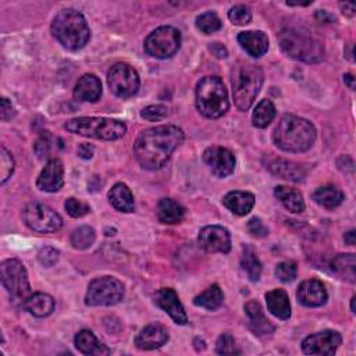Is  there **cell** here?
Listing matches in <instances>:
<instances>
[{
  "instance_id": "6da1fadb",
  "label": "cell",
  "mask_w": 356,
  "mask_h": 356,
  "mask_svg": "<svg viewBox=\"0 0 356 356\" xmlns=\"http://www.w3.org/2000/svg\"><path fill=\"white\" fill-rule=\"evenodd\" d=\"M184 142V131L175 125H157L139 134L134 145L138 163L146 170L161 168Z\"/></svg>"
},
{
  "instance_id": "7a4b0ae2",
  "label": "cell",
  "mask_w": 356,
  "mask_h": 356,
  "mask_svg": "<svg viewBox=\"0 0 356 356\" xmlns=\"http://www.w3.org/2000/svg\"><path fill=\"white\" fill-rule=\"evenodd\" d=\"M273 140L284 152L302 153L313 146L316 140V128L306 118L284 114L274 129Z\"/></svg>"
},
{
  "instance_id": "3957f363",
  "label": "cell",
  "mask_w": 356,
  "mask_h": 356,
  "mask_svg": "<svg viewBox=\"0 0 356 356\" xmlns=\"http://www.w3.org/2000/svg\"><path fill=\"white\" fill-rule=\"evenodd\" d=\"M51 33L63 47L72 51L85 47L90 39V29L85 17L74 8H63L56 14Z\"/></svg>"
},
{
  "instance_id": "277c9868",
  "label": "cell",
  "mask_w": 356,
  "mask_h": 356,
  "mask_svg": "<svg viewBox=\"0 0 356 356\" xmlns=\"http://www.w3.org/2000/svg\"><path fill=\"white\" fill-rule=\"evenodd\" d=\"M281 50L291 58L305 63H318L324 57L323 43L305 28H285L278 33Z\"/></svg>"
},
{
  "instance_id": "5b68a950",
  "label": "cell",
  "mask_w": 356,
  "mask_h": 356,
  "mask_svg": "<svg viewBox=\"0 0 356 356\" xmlns=\"http://www.w3.org/2000/svg\"><path fill=\"white\" fill-rule=\"evenodd\" d=\"M263 81V71L254 64L241 61L232 68V97L241 111L250 108L261 89Z\"/></svg>"
},
{
  "instance_id": "8992f818",
  "label": "cell",
  "mask_w": 356,
  "mask_h": 356,
  "mask_svg": "<svg viewBox=\"0 0 356 356\" xmlns=\"http://www.w3.org/2000/svg\"><path fill=\"white\" fill-rule=\"evenodd\" d=\"M196 107L206 118H220L229 108L228 93L220 76L209 75L196 85Z\"/></svg>"
},
{
  "instance_id": "52a82bcc",
  "label": "cell",
  "mask_w": 356,
  "mask_h": 356,
  "mask_svg": "<svg viewBox=\"0 0 356 356\" xmlns=\"http://www.w3.org/2000/svg\"><path fill=\"white\" fill-rule=\"evenodd\" d=\"M64 129L71 134H76L86 138L100 140H115L125 135L127 125L114 118L106 117H78L68 120L64 124Z\"/></svg>"
},
{
  "instance_id": "ba28073f",
  "label": "cell",
  "mask_w": 356,
  "mask_h": 356,
  "mask_svg": "<svg viewBox=\"0 0 356 356\" xmlns=\"http://www.w3.org/2000/svg\"><path fill=\"white\" fill-rule=\"evenodd\" d=\"M1 284L11 298L13 303L21 306L32 293L25 266L17 259H7L0 266Z\"/></svg>"
},
{
  "instance_id": "9c48e42d",
  "label": "cell",
  "mask_w": 356,
  "mask_h": 356,
  "mask_svg": "<svg viewBox=\"0 0 356 356\" xmlns=\"http://www.w3.org/2000/svg\"><path fill=\"white\" fill-rule=\"evenodd\" d=\"M124 293L125 289L120 280L110 275L97 277L88 286L85 303L86 306H113L122 300Z\"/></svg>"
},
{
  "instance_id": "30bf717a",
  "label": "cell",
  "mask_w": 356,
  "mask_h": 356,
  "mask_svg": "<svg viewBox=\"0 0 356 356\" xmlns=\"http://www.w3.org/2000/svg\"><path fill=\"white\" fill-rule=\"evenodd\" d=\"M145 51L154 58H170L181 46V33L174 26H160L145 39Z\"/></svg>"
},
{
  "instance_id": "8fae6325",
  "label": "cell",
  "mask_w": 356,
  "mask_h": 356,
  "mask_svg": "<svg viewBox=\"0 0 356 356\" xmlns=\"http://www.w3.org/2000/svg\"><path fill=\"white\" fill-rule=\"evenodd\" d=\"M22 220L32 231L42 234L56 232L63 227V218L60 214L47 204L38 202H32L25 206L22 210Z\"/></svg>"
},
{
  "instance_id": "7c38bea8",
  "label": "cell",
  "mask_w": 356,
  "mask_h": 356,
  "mask_svg": "<svg viewBox=\"0 0 356 356\" xmlns=\"http://www.w3.org/2000/svg\"><path fill=\"white\" fill-rule=\"evenodd\" d=\"M139 83L140 81L136 70L127 63H117L107 72V85L110 90L121 99H128L136 95Z\"/></svg>"
},
{
  "instance_id": "4fadbf2b",
  "label": "cell",
  "mask_w": 356,
  "mask_h": 356,
  "mask_svg": "<svg viewBox=\"0 0 356 356\" xmlns=\"http://www.w3.org/2000/svg\"><path fill=\"white\" fill-rule=\"evenodd\" d=\"M342 342V337L338 331L324 330L306 337L302 342V352L316 356H331L337 352Z\"/></svg>"
},
{
  "instance_id": "5bb4252c",
  "label": "cell",
  "mask_w": 356,
  "mask_h": 356,
  "mask_svg": "<svg viewBox=\"0 0 356 356\" xmlns=\"http://www.w3.org/2000/svg\"><path fill=\"white\" fill-rule=\"evenodd\" d=\"M197 243L207 253H228L231 250V235L221 225H206L199 231Z\"/></svg>"
},
{
  "instance_id": "9a60e30c",
  "label": "cell",
  "mask_w": 356,
  "mask_h": 356,
  "mask_svg": "<svg viewBox=\"0 0 356 356\" xmlns=\"http://www.w3.org/2000/svg\"><path fill=\"white\" fill-rule=\"evenodd\" d=\"M203 161L209 165L213 175L225 178L235 170V156L231 150L221 146H210L203 152Z\"/></svg>"
},
{
  "instance_id": "2e32d148",
  "label": "cell",
  "mask_w": 356,
  "mask_h": 356,
  "mask_svg": "<svg viewBox=\"0 0 356 356\" xmlns=\"http://www.w3.org/2000/svg\"><path fill=\"white\" fill-rule=\"evenodd\" d=\"M153 299L156 306L164 310L175 324H179V325L188 324V316L185 313V309L177 292L172 288H160L154 293Z\"/></svg>"
},
{
  "instance_id": "e0dca14e",
  "label": "cell",
  "mask_w": 356,
  "mask_h": 356,
  "mask_svg": "<svg viewBox=\"0 0 356 356\" xmlns=\"http://www.w3.org/2000/svg\"><path fill=\"white\" fill-rule=\"evenodd\" d=\"M64 185V167L58 159H50L40 171L36 186L43 192H57Z\"/></svg>"
},
{
  "instance_id": "ac0fdd59",
  "label": "cell",
  "mask_w": 356,
  "mask_h": 356,
  "mask_svg": "<svg viewBox=\"0 0 356 356\" xmlns=\"http://www.w3.org/2000/svg\"><path fill=\"white\" fill-rule=\"evenodd\" d=\"M298 300L307 307H318L327 302V289L320 280L310 278L303 281L296 291Z\"/></svg>"
},
{
  "instance_id": "d6986e66",
  "label": "cell",
  "mask_w": 356,
  "mask_h": 356,
  "mask_svg": "<svg viewBox=\"0 0 356 356\" xmlns=\"http://www.w3.org/2000/svg\"><path fill=\"white\" fill-rule=\"evenodd\" d=\"M168 341V331L157 323L149 324L139 331L135 338V345L142 350H152L163 346Z\"/></svg>"
},
{
  "instance_id": "ffe728a7",
  "label": "cell",
  "mask_w": 356,
  "mask_h": 356,
  "mask_svg": "<svg viewBox=\"0 0 356 356\" xmlns=\"http://www.w3.org/2000/svg\"><path fill=\"white\" fill-rule=\"evenodd\" d=\"M243 309L249 318V327L254 332V335L263 337V335H268V334L274 332V325L264 316V312L259 302L249 300V302H246Z\"/></svg>"
},
{
  "instance_id": "44dd1931",
  "label": "cell",
  "mask_w": 356,
  "mask_h": 356,
  "mask_svg": "<svg viewBox=\"0 0 356 356\" xmlns=\"http://www.w3.org/2000/svg\"><path fill=\"white\" fill-rule=\"evenodd\" d=\"M102 96V82L95 74H85L74 88V99L78 102L95 103Z\"/></svg>"
},
{
  "instance_id": "7402d4cb",
  "label": "cell",
  "mask_w": 356,
  "mask_h": 356,
  "mask_svg": "<svg viewBox=\"0 0 356 356\" xmlns=\"http://www.w3.org/2000/svg\"><path fill=\"white\" fill-rule=\"evenodd\" d=\"M242 49L252 57H261L268 50V39L261 31H245L238 35Z\"/></svg>"
},
{
  "instance_id": "603a6c76",
  "label": "cell",
  "mask_w": 356,
  "mask_h": 356,
  "mask_svg": "<svg viewBox=\"0 0 356 356\" xmlns=\"http://www.w3.org/2000/svg\"><path fill=\"white\" fill-rule=\"evenodd\" d=\"M268 171L282 179L292 181V182H300L306 177V170L303 165L289 161V160H282V159H275L271 160L267 165Z\"/></svg>"
},
{
  "instance_id": "cb8c5ba5",
  "label": "cell",
  "mask_w": 356,
  "mask_h": 356,
  "mask_svg": "<svg viewBox=\"0 0 356 356\" xmlns=\"http://www.w3.org/2000/svg\"><path fill=\"white\" fill-rule=\"evenodd\" d=\"M222 204L236 216L248 214L254 206V196L250 192L231 191L222 197Z\"/></svg>"
},
{
  "instance_id": "d4e9b609",
  "label": "cell",
  "mask_w": 356,
  "mask_h": 356,
  "mask_svg": "<svg viewBox=\"0 0 356 356\" xmlns=\"http://www.w3.org/2000/svg\"><path fill=\"white\" fill-rule=\"evenodd\" d=\"M264 298H266L267 309L273 316H275L280 320H286L291 317V303H289L288 293L284 289L275 288L267 292Z\"/></svg>"
},
{
  "instance_id": "484cf974",
  "label": "cell",
  "mask_w": 356,
  "mask_h": 356,
  "mask_svg": "<svg viewBox=\"0 0 356 356\" xmlns=\"http://www.w3.org/2000/svg\"><path fill=\"white\" fill-rule=\"evenodd\" d=\"M75 348L83 355H108L110 349L102 343L90 330H81L74 338Z\"/></svg>"
},
{
  "instance_id": "4316f807",
  "label": "cell",
  "mask_w": 356,
  "mask_h": 356,
  "mask_svg": "<svg viewBox=\"0 0 356 356\" xmlns=\"http://www.w3.org/2000/svg\"><path fill=\"white\" fill-rule=\"evenodd\" d=\"M22 307L35 317H47L54 310V299L44 292L31 293Z\"/></svg>"
},
{
  "instance_id": "83f0119b",
  "label": "cell",
  "mask_w": 356,
  "mask_h": 356,
  "mask_svg": "<svg viewBox=\"0 0 356 356\" xmlns=\"http://www.w3.org/2000/svg\"><path fill=\"white\" fill-rule=\"evenodd\" d=\"M274 196L284 204L288 211L295 214L305 211V200L298 189L289 188L286 185H278L274 189Z\"/></svg>"
},
{
  "instance_id": "f1b7e54d",
  "label": "cell",
  "mask_w": 356,
  "mask_h": 356,
  "mask_svg": "<svg viewBox=\"0 0 356 356\" xmlns=\"http://www.w3.org/2000/svg\"><path fill=\"white\" fill-rule=\"evenodd\" d=\"M108 200L114 209L122 213H131L135 209V200L131 189L122 184L117 182L110 191H108Z\"/></svg>"
},
{
  "instance_id": "f546056e",
  "label": "cell",
  "mask_w": 356,
  "mask_h": 356,
  "mask_svg": "<svg viewBox=\"0 0 356 356\" xmlns=\"http://www.w3.org/2000/svg\"><path fill=\"white\" fill-rule=\"evenodd\" d=\"M185 209L171 197H163L157 204V217L163 224H178L184 217Z\"/></svg>"
},
{
  "instance_id": "4dcf8cb0",
  "label": "cell",
  "mask_w": 356,
  "mask_h": 356,
  "mask_svg": "<svg viewBox=\"0 0 356 356\" xmlns=\"http://www.w3.org/2000/svg\"><path fill=\"white\" fill-rule=\"evenodd\" d=\"M312 197L321 207L335 209L342 203L343 192L341 189H338L337 186H334V185H325V186L317 188L313 192Z\"/></svg>"
},
{
  "instance_id": "1f68e13d",
  "label": "cell",
  "mask_w": 356,
  "mask_h": 356,
  "mask_svg": "<svg viewBox=\"0 0 356 356\" xmlns=\"http://www.w3.org/2000/svg\"><path fill=\"white\" fill-rule=\"evenodd\" d=\"M222 291L217 284H213L207 289H204L202 293L195 296L193 303L199 307H203L206 310H216L222 305Z\"/></svg>"
},
{
  "instance_id": "d6a6232c",
  "label": "cell",
  "mask_w": 356,
  "mask_h": 356,
  "mask_svg": "<svg viewBox=\"0 0 356 356\" xmlns=\"http://www.w3.org/2000/svg\"><path fill=\"white\" fill-rule=\"evenodd\" d=\"M241 266L250 281H253V282L259 281L260 274H261V263H260L256 252L253 250V248H250L249 245L243 246L242 256H241Z\"/></svg>"
},
{
  "instance_id": "836d02e7",
  "label": "cell",
  "mask_w": 356,
  "mask_h": 356,
  "mask_svg": "<svg viewBox=\"0 0 356 356\" xmlns=\"http://www.w3.org/2000/svg\"><path fill=\"white\" fill-rule=\"evenodd\" d=\"M332 268L334 271L348 280L349 282H355L356 278V260L353 253H345V254H338L332 260Z\"/></svg>"
},
{
  "instance_id": "e575fe53",
  "label": "cell",
  "mask_w": 356,
  "mask_h": 356,
  "mask_svg": "<svg viewBox=\"0 0 356 356\" xmlns=\"http://www.w3.org/2000/svg\"><path fill=\"white\" fill-rule=\"evenodd\" d=\"M275 114H277V110L273 102L264 99L256 106L252 114V122L257 128H266L267 125H270V122H273V120L275 118Z\"/></svg>"
},
{
  "instance_id": "d590c367",
  "label": "cell",
  "mask_w": 356,
  "mask_h": 356,
  "mask_svg": "<svg viewBox=\"0 0 356 356\" xmlns=\"http://www.w3.org/2000/svg\"><path fill=\"white\" fill-rule=\"evenodd\" d=\"M95 238H96L95 229L89 225H82V227H78L76 229L72 231L70 241H71L72 248L83 250V249H88L93 245Z\"/></svg>"
},
{
  "instance_id": "8d00e7d4",
  "label": "cell",
  "mask_w": 356,
  "mask_h": 356,
  "mask_svg": "<svg viewBox=\"0 0 356 356\" xmlns=\"http://www.w3.org/2000/svg\"><path fill=\"white\" fill-rule=\"evenodd\" d=\"M196 26L204 35H210L221 28V19L214 11H206L196 18Z\"/></svg>"
},
{
  "instance_id": "74e56055",
  "label": "cell",
  "mask_w": 356,
  "mask_h": 356,
  "mask_svg": "<svg viewBox=\"0 0 356 356\" xmlns=\"http://www.w3.org/2000/svg\"><path fill=\"white\" fill-rule=\"evenodd\" d=\"M228 18L235 25H246L252 19V11L245 4H236L229 8Z\"/></svg>"
},
{
  "instance_id": "f35d334b",
  "label": "cell",
  "mask_w": 356,
  "mask_h": 356,
  "mask_svg": "<svg viewBox=\"0 0 356 356\" xmlns=\"http://www.w3.org/2000/svg\"><path fill=\"white\" fill-rule=\"evenodd\" d=\"M14 165L15 164L11 153L4 146H1L0 149V182L1 184L7 182V179L13 175Z\"/></svg>"
},
{
  "instance_id": "ab89813d",
  "label": "cell",
  "mask_w": 356,
  "mask_h": 356,
  "mask_svg": "<svg viewBox=\"0 0 356 356\" xmlns=\"http://www.w3.org/2000/svg\"><path fill=\"white\" fill-rule=\"evenodd\" d=\"M64 207H65V211L68 213V216H71L72 218L83 217L90 211V207L88 203H85L79 199H75V197H68L64 203Z\"/></svg>"
},
{
  "instance_id": "60d3db41",
  "label": "cell",
  "mask_w": 356,
  "mask_h": 356,
  "mask_svg": "<svg viewBox=\"0 0 356 356\" xmlns=\"http://www.w3.org/2000/svg\"><path fill=\"white\" fill-rule=\"evenodd\" d=\"M216 353H218V355H239L241 350L236 349L235 339L231 334H221L216 343Z\"/></svg>"
},
{
  "instance_id": "b9f144b4",
  "label": "cell",
  "mask_w": 356,
  "mask_h": 356,
  "mask_svg": "<svg viewBox=\"0 0 356 356\" xmlns=\"http://www.w3.org/2000/svg\"><path fill=\"white\" fill-rule=\"evenodd\" d=\"M296 273L295 261H281L275 267V277L282 282H292L296 278Z\"/></svg>"
},
{
  "instance_id": "7bdbcfd3",
  "label": "cell",
  "mask_w": 356,
  "mask_h": 356,
  "mask_svg": "<svg viewBox=\"0 0 356 356\" xmlns=\"http://www.w3.org/2000/svg\"><path fill=\"white\" fill-rule=\"evenodd\" d=\"M168 113L167 106L164 104H150L147 107H145L140 111V117L147 120V121H160L163 120Z\"/></svg>"
},
{
  "instance_id": "ee69618b",
  "label": "cell",
  "mask_w": 356,
  "mask_h": 356,
  "mask_svg": "<svg viewBox=\"0 0 356 356\" xmlns=\"http://www.w3.org/2000/svg\"><path fill=\"white\" fill-rule=\"evenodd\" d=\"M60 257V252L53 246H44L38 253V260L44 267H51L57 263Z\"/></svg>"
},
{
  "instance_id": "f6af8a7d",
  "label": "cell",
  "mask_w": 356,
  "mask_h": 356,
  "mask_svg": "<svg viewBox=\"0 0 356 356\" xmlns=\"http://www.w3.org/2000/svg\"><path fill=\"white\" fill-rule=\"evenodd\" d=\"M248 232L254 238H264L268 234V228L263 224V221L257 217H252L246 224Z\"/></svg>"
},
{
  "instance_id": "bcb514c9",
  "label": "cell",
  "mask_w": 356,
  "mask_h": 356,
  "mask_svg": "<svg viewBox=\"0 0 356 356\" xmlns=\"http://www.w3.org/2000/svg\"><path fill=\"white\" fill-rule=\"evenodd\" d=\"M33 150L36 153V156L39 159H44L49 156V152H50V139H49V135L46 132V135H42L36 139L35 145H33Z\"/></svg>"
},
{
  "instance_id": "7dc6e473",
  "label": "cell",
  "mask_w": 356,
  "mask_h": 356,
  "mask_svg": "<svg viewBox=\"0 0 356 356\" xmlns=\"http://www.w3.org/2000/svg\"><path fill=\"white\" fill-rule=\"evenodd\" d=\"M14 115V107L7 97L1 99V120L8 121Z\"/></svg>"
},
{
  "instance_id": "c3c4849f",
  "label": "cell",
  "mask_w": 356,
  "mask_h": 356,
  "mask_svg": "<svg viewBox=\"0 0 356 356\" xmlns=\"http://www.w3.org/2000/svg\"><path fill=\"white\" fill-rule=\"evenodd\" d=\"M209 50L213 56H216L217 58H225L228 56V51H227V47L222 44V43H210L209 44Z\"/></svg>"
},
{
  "instance_id": "681fc988",
  "label": "cell",
  "mask_w": 356,
  "mask_h": 356,
  "mask_svg": "<svg viewBox=\"0 0 356 356\" xmlns=\"http://www.w3.org/2000/svg\"><path fill=\"white\" fill-rule=\"evenodd\" d=\"M76 153H78V156H79L81 159H83V160H89V159H92V157H93L95 147H93L92 145H89V143H81V145L78 146Z\"/></svg>"
},
{
  "instance_id": "f907efd6",
  "label": "cell",
  "mask_w": 356,
  "mask_h": 356,
  "mask_svg": "<svg viewBox=\"0 0 356 356\" xmlns=\"http://www.w3.org/2000/svg\"><path fill=\"white\" fill-rule=\"evenodd\" d=\"M339 7L342 8V13L348 17H353L355 15V11H356V6L355 3H339Z\"/></svg>"
},
{
  "instance_id": "816d5d0a",
  "label": "cell",
  "mask_w": 356,
  "mask_h": 356,
  "mask_svg": "<svg viewBox=\"0 0 356 356\" xmlns=\"http://www.w3.org/2000/svg\"><path fill=\"white\" fill-rule=\"evenodd\" d=\"M343 239H345V242H346L348 245L353 246V245H355V231H353V229H350V231L345 232V235H343Z\"/></svg>"
},
{
  "instance_id": "f5cc1de1",
  "label": "cell",
  "mask_w": 356,
  "mask_h": 356,
  "mask_svg": "<svg viewBox=\"0 0 356 356\" xmlns=\"http://www.w3.org/2000/svg\"><path fill=\"white\" fill-rule=\"evenodd\" d=\"M343 82L348 85V88L349 89H355V78H353V75L352 74H345L343 75Z\"/></svg>"
},
{
  "instance_id": "db71d44e",
  "label": "cell",
  "mask_w": 356,
  "mask_h": 356,
  "mask_svg": "<svg viewBox=\"0 0 356 356\" xmlns=\"http://www.w3.org/2000/svg\"><path fill=\"white\" fill-rule=\"evenodd\" d=\"M355 300H356V296H352V299H350V310H352V313H356V310H355Z\"/></svg>"
}]
</instances>
